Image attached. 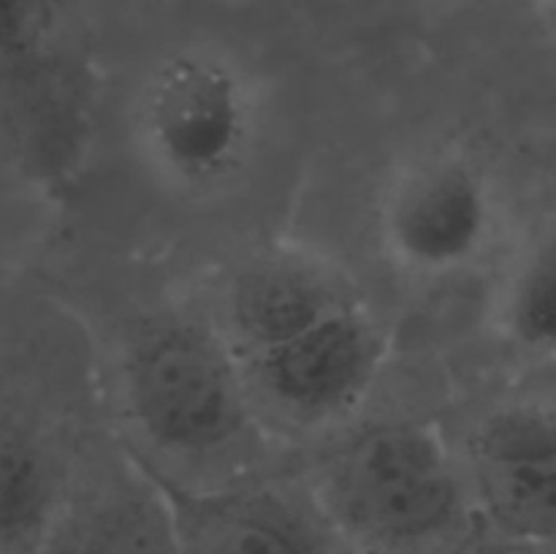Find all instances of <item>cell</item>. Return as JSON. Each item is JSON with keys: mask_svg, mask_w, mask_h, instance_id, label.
<instances>
[{"mask_svg": "<svg viewBox=\"0 0 556 554\" xmlns=\"http://www.w3.org/2000/svg\"><path fill=\"white\" fill-rule=\"evenodd\" d=\"M220 331L255 407L296 427L345 421L378 383L389 353L364 299L299 253L261 255L239 269Z\"/></svg>", "mask_w": 556, "mask_h": 554, "instance_id": "6da1fadb", "label": "cell"}, {"mask_svg": "<svg viewBox=\"0 0 556 554\" xmlns=\"http://www.w3.org/2000/svg\"><path fill=\"white\" fill-rule=\"evenodd\" d=\"M264 134V96L233 49L188 41L157 54L130 106L136 158L161 188L204 199L250 166Z\"/></svg>", "mask_w": 556, "mask_h": 554, "instance_id": "7a4b0ae2", "label": "cell"}, {"mask_svg": "<svg viewBox=\"0 0 556 554\" xmlns=\"http://www.w3.org/2000/svg\"><path fill=\"white\" fill-rule=\"evenodd\" d=\"M318 500L345 536L380 552L443 541L472 503L462 459L418 418H380L342 438L320 459Z\"/></svg>", "mask_w": 556, "mask_h": 554, "instance_id": "3957f363", "label": "cell"}, {"mask_svg": "<svg viewBox=\"0 0 556 554\" xmlns=\"http://www.w3.org/2000/svg\"><path fill=\"white\" fill-rule=\"evenodd\" d=\"M119 389L141 443L177 465L226 459L253 432L255 402L226 335L190 315H161L130 337Z\"/></svg>", "mask_w": 556, "mask_h": 554, "instance_id": "277c9868", "label": "cell"}, {"mask_svg": "<svg viewBox=\"0 0 556 554\" xmlns=\"http://www.w3.org/2000/svg\"><path fill=\"white\" fill-rule=\"evenodd\" d=\"M375 231L394 269L418 280L462 275L494 242V188L486 172L465 152H421L386 182Z\"/></svg>", "mask_w": 556, "mask_h": 554, "instance_id": "5b68a950", "label": "cell"}, {"mask_svg": "<svg viewBox=\"0 0 556 554\" xmlns=\"http://www.w3.org/2000/svg\"><path fill=\"white\" fill-rule=\"evenodd\" d=\"M462 467L494 536L556 546V400H510L483 413Z\"/></svg>", "mask_w": 556, "mask_h": 554, "instance_id": "8992f818", "label": "cell"}, {"mask_svg": "<svg viewBox=\"0 0 556 554\" xmlns=\"http://www.w3.org/2000/svg\"><path fill=\"white\" fill-rule=\"evenodd\" d=\"M71 467L58 421L0 351V554H43L63 527Z\"/></svg>", "mask_w": 556, "mask_h": 554, "instance_id": "52a82bcc", "label": "cell"}, {"mask_svg": "<svg viewBox=\"0 0 556 554\" xmlns=\"http://www.w3.org/2000/svg\"><path fill=\"white\" fill-rule=\"evenodd\" d=\"M144 465L172 503L182 554H326L313 521L269 489L199 487Z\"/></svg>", "mask_w": 556, "mask_h": 554, "instance_id": "ba28073f", "label": "cell"}, {"mask_svg": "<svg viewBox=\"0 0 556 554\" xmlns=\"http://www.w3.org/2000/svg\"><path fill=\"white\" fill-rule=\"evenodd\" d=\"M52 103V68L33 0H0V128L25 152Z\"/></svg>", "mask_w": 556, "mask_h": 554, "instance_id": "9c48e42d", "label": "cell"}, {"mask_svg": "<svg viewBox=\"0 0 556 554\" xmlns=\"http://www.w3.org/2000/svg\"><path fill=\"white\" fill-rule=\"evenodd\" d=\"M494 326L527 358H556V226L532 237L494 293Z\"/></svg>", "mask_w": 556, "mask_h": 554, "instance_id": "30bf717a", "label": "cell"}, {"mask_svg": "<svg viewBox=\"0 0 556 554\" xmlns=\"http://www.w3.org/2000/svg\"><path fill=\"white\" fill-rule=\"evenodd\" d=\"M74 554H182L172 503L150 467L139 462V483L90 514Z\"/></svg>", "mask_w": 556, "mask_h": 554, "instance_id": "8fae6325", "label": "cell"}, {"mask_svg": "<svg viewBox=\"0 0 556 554\" xmlns=\"http://www.w3.org/2000/svg\"><path fill=\"white\" fill-rule=\"evenodd\" d=\"M459 554H543V552L535 546H527V543L494 536V538H486V541H478L472 543V546L462 549Z\"/></svg>", "mask_w": 556, "mask_h": 554, "instance_id": "7c38bea8", "label": "cell"}, {"mask_svg": "<svg viewBox=\"0 0 556 554\" xmlns=\"http://www.w3.org/2000/svg\"><path fill=\"white\" fill-rule=\"evenodd\" d=\"M541 9L548 16V22L556 27V0H541Z\"/></svg>", "mask_w": 556, "mask_h": 554, "instance_id": "4fadbf2b", "label": "cell"}]
</instances>
